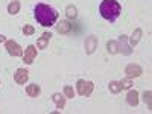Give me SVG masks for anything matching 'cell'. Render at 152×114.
<instances>
[{
    "mask_svg": "<svg viewBox=\"0 0 152 114\" xmlns=\"http://www.w3.org/2000/svg\"><path fill=\"white\" fill-rule=\"evenodd\" d=\"M34 15L37 18V21L44 28H50L53 26L58 20V12L46 3H38L34 9Z\"/></svg>",
    "mask_w": 152,
    "mask_h": 114,
    "instance_id": "cell-1",
    "label": "cell"
},
{
    "mask_svg": "<svg viewBox=\"0 0 152 114\" xmlns=\"http://www.w3.org/2000/svg\"><path fill=\"white\" fill-rule=\"evenodd\" d=\"M99 12L105 20L116 21L122 14V6L117 0H104L99 6Z\"/></svg>",
    "mask_w": 152,
    "mask_h": 114,
    "instance_id": "cell-2",
    "label": "cell"
},
{
    "mask_svg": "<svg viewBox=\"0 0 152 114\" xmlns=\"http://www.w3.org/2000/svg\"><path fill=\"white\" fill-rule=\"evenodd\" d=\"M76 88H78V93L81 96H91L93 93V88H94V84L91 81H84V79H79L78 82H76Z\"/></svg>",
    "mask_w": 152,
    "mask_h": 114,
    "instance_id": "cell-3",
    "label": "cell"
},
{
    "mask_svg": "<svg viewBox=\"0 0 152 114\" xmlns=\"http://www.w3.org/2000/svg\"><path fill=\"white\" fill-rule=\"evenodd\" d=\"M5 47L8 50V53L11 56H21L23 55V49L20 47V44L14 40H6L5 41Z\"/></svg>",
    "mask_w": 152,
    "mask_h": 114,
    "instance_id": "cell-4",
    "label": "cell"
},
{
    "mask_svg": "<svg viewBox=\"0 0 152 114\" xmlns=\"http://www.w3.org/2000/svg\"><path fill=\"white\" fill-rule=\"evenodd\" d=\"M125 73H126V76H128V79H132V78H138V76L143 73V70L137 64H129V66H126Z\"/></svg>",
    "mask_w": 152,
    "mask_h": 114,
    "instance_id": "cell-5",
    "label": "cell"
},
{
    "mask_svg": "<svg viewBox=\"0 0 152 114\" xmlns=\"http://www.w3.org/2000/svg\"><path fill=\"white\" fill-rule=\"evenodd\" d=\"M35 58H37V47H35L34 44H29V46H28V49L24 50L23 61L26 62V64H32Z\"/></svg>",
    "mask_w": 152,
    "mask_h": 114,
    "instance_id": "cell-6",
    "label": "cell"
},
{
    "mask_svg": "<svg viewBox=\"0 0 152 114\" xmlns=\"http://www.w3.org/2000/svg\"><path fill=\"white\" fill-rule=\"evenodd\" d=\"M29 79V72L26 69H18L14 75V81L17 84H24V82H28Z\"/></svg>",
    "mask_w": 152,
    "mask_h": 114,
    "instance_id": "cell-7",
    "label": "cell"
},
{
    "mask_svg": "<svg viewBox=\"0 0 152 114\" xmlns=\"http://www.w3.org/2000/svg\"><path fill=\"white\" fill-rule=\"evenodd\" d=\"M97 47V38L96 37H88L85 40V53L91 55Z\"/></svg>",
    "mask_w": 152,
    "mask_h": 114,
    "instance_id": "cell-8",
    "label": "cell"
},
{
    "mask_svg": "<svg viewBox=\"0 0 152 114\" xmlns=\"http://www.w3.org/2000/svg\"><path fill=\"white\" fill-rule=\"evenodd\" d=\"M52 99H53V102H55V105H56L58 110H62V108L66 107V100H67V97H66V96H62L61 93H53Z\"/></svg>",
    "mask_w": 152,
    "mask_h": 114,
    "instance_id": "cell-9",
    "label": "cell"
},
{
    "mask_svg": "<svg viewBox=\"0 0 152 114\" xmlns=\"http://www.w3.org/2000/svg\"><path fill=\"white\" fill-rule=\"evenodd\" d=\"M26 93L31 97H38L41 94V88H40V85H37V84H31V85L26 87Z\"/></svg>",
    "mask_w": 152,
    "mask_h": 114,
    "instance_id": "cell-10",
    "label": "cell"
},
{
    "mask_svg": "<svg viewBox=\"0 0 152 114\" xmlns=\"http://www.w3.org/2000/svg\"><path fill=\"white\" fill-rule=\"evenodd\" d=\"M50 38H52V34H50V32H44L40 37V40L37 41V46L40 47V49H46L47 44H49V41H50Z\"/></svg>",
    "mask_w": 152,
    "mask_h": 114,
    "instance_id": "cell-11",
    "label": "cell"
},
{
    "mask_svg": "<svg viewBox=\"0 0 152 114\" xmlns=\"http://www.w3.org/2000/svg\"><path fill=\"white\" fill-rule=\"evenodd\" d=\"M126 102H128V105H131V107H137L138 105V93L135 90H131L128 93V96H126Z\"/></svg>",
    "mask_w": 152,
    "mask_h": 114,
    "instance_id": "cell-12",
    "label": "cell"
},
{
    "mask_svg": "<svg viewBox=\"0 0 152 114\" xmlns=\"http://www.w3.org/2000/svg\"><path fill=\"white\" fill-rule=\"evenodd\" d=\"M56 31H58L59 34H62V35H66V34H69V32L72 31V24H70L69 21H61L58 26H56Z\"/></svg>",
    "mask_w": 152,
    "mask_h": 114,
    "instance_id": "cell-13",
    "label": "cell"
},
{
    "mask_svg": "<svg viewBox=\"0 0 152 114\" xmlns=\"http://www.w3.org/2000/svg\"><path fill=\"white\" fill-rule=\"evenodd\" d=\"M18 11H20V2L18 0H12V2L8 5V12L11 15H14V14H17Z\"/></svg>",
    "mask_w": 152,
    "mask_h": 114,
    "instance_id": "cell-14",
    "label": "cell"
},
{
    "mask_svg": "<svg viewBox=\"0 0 152 114\" xmlns=\"http://www.w3.org/2000/svg\"><path fill=\"white\" fill-rule=\"evenodd\" d=\"M66 14H67V17L70 18V20H75L76 17H78V11H76V8L75 6H67V9H66Z\"/></svg>",
    "mask_w": 152,
    "mask_h": 114,
    "instance_id": "cell-15",
    "label": "cell"
},
{
    "mask_svg": "<svg viewBox=\"0 0 152 114\" xmlns=\"http://www.w3.org/2000/svg\"><path fill=\"white\" fill-rule=\"evenodd\" d=\"M108 87H110V91L114 93V94H117L122 90V88H120V82H117V81H111Z\"/></svg>",
    "mask_w": 152,
    "mask_h": 114,
    "instance_id": "cell-16",
    "label": "cell"
},
{
    "mask_svg": "<svg viewBox=\"0 0 152 114\" xmlns=\"http://www.w3.org/2000/svg\"><path fill=\"white\" fill-rule=\"evenodd\" d=\"M23 34L26 35V37H29V35H34V34H35V29H34V26H31V24H24V28H23Z\"/></svg>",
    "mask_w": 152,
    "mask_h": 114,
    "instance_id": "cell-17",
    "label": "cell"
},
{
    "mask_svg": "<svg viewBox=\"0 0 152 114\" xmlns=\"http://www.w3.org/2000/svg\"><path fill=\"white\" fill-rule=\"evenodd\" d=\"M131 85H132L131 79H123V81H120V88H122V90H128V88H131Z\"/></svg>",
    "mask_w": 152,
    "mask_h": 114,
    "instance_id": "cell-18",
    "label": "cell"
},
{
    "mask_svg": "<svg viewBox=\"0 0 152 114\" xmlns=\"http://www.w3.org/2000/svg\"><path fill=\"white\" fill-rule=\"evenodd\" d=\"M64 94H66V97H70V99H73L75 97V90L72 87H64Z\"/></svg>",
    "mask_w": 152,
    "mask_h": 114,
    "instance_id": "cell-19",
    "label": "cell"
},
{
    "mask_svg": "<svg viewBox=\"0 0 152 114\" xmlns=\"http://www.w3.org/2000/svg\"><path fill=\"white\" fill-rule=\"evenodd\" d=\"M140 35H142V29H137V31H135V37L132 35V40H131V44H132V46L137 44V41L140 40Z\"/></svg>",
    "mask_w": 152,
    "mask_h": 114,
    "instance_id": "cell-20",
    "label": "cell"
},
{
    "mask_svg": "<svg viewBox=\"0 0 152 114\" xmlns=\"http://www.w3.org/2000/svg\"><path fill=\"white\" fill-rule=\"evenodd\" d=\"M151 96H152V93H151V91H145V102H148V107H149V108L152 107V102H151Z\"/></svg>",
    "mask_w": 152,
    "mask_h": 114,
    "instance_id": "cell-21",
    "label": "cell"
},
{
    "mask_svg": "<svg viewBox=\"0 0 152 114\" xmlns=\"http://www.w3.org/2000/svg\"><path fill=\"white\" fill-rule=\"evenodd\" d=\"M3 41H6V38L3 35H0V43H3Z\"/></svg>",
    "mask_w": 152,
    "mask_h": 114,
    "instance_id": "cell-22",
    "label": "cell"
}]
</instances>
